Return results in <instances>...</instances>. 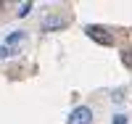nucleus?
<instances>
[{
    "instance_id": "nucleus-1",
    "label": "nucleus",
    "mask_w": 132,
    "mask_h": 124,
    "mask_svg": "<svg viewBox=\"0 0 132 124\" xmlns=\"http://www.w3.org/2000/svg\"><path fill=\"white\" fill-rule=\"evenodd\" d=\"M85 35L90 37L93 42H98V45H114V35H111V32H108L106 27L87 24V27H85Z\"/></svg>"
},
{
    "instance_id": "nucleus-2",
    "label": "nucleus",
    "mask_w": 132,
    "mask_h": 124,
    "mask_svg": "<svg viewBox=\"0 0 132 124\" xmlns=\"http://www.w3.org/2000/svg\"><path fill=\"white\" fill-rule=\"evenodd\" d=\"M69 124H90L93 121V108H87V106H77L71 114H69V119H66Z\"/></svg>"
},
{
    "instance_id": "nucleus-3",
    "label": "nucleus",
    "mask_w": 132,
    "mask_h": 124,
    "mask_svg": "<svg viewBox=\"0 0 132 124\" xmlns=\"http://www.w3.org/2000/svg\"><path fill=\"white\" fill-rule=\"evenodd\" d=\"M69 24V19H61V16H48L45 21H42V29L45 32H53V29H61Z\"/></svg>"
},
{
    "instance_id": "nucleus-4",
    "label": "nucleus",
    "mask_w": 132,
    "mask_h": 124,
    "mask_svg": "<svg viewBox=\"0 0 132 124\" xmlns=\"http://www.w3.org/2000/svg\"><path fill=\"white\" fill-rule=\"evenodd\" d=\"M27 35H24V32H13V35H8V40H5V45H8V48H11V45H16V42H21V40H24Z\"/></svg>"
},
{
    "instance_id": "nucleus-5",
    "label": "nucleus",
    "mask_w": 132,
    "mask_h": 124,
    "mask_svg": "<svg viewBox=\"0 0 132 124\" xmlns=\"http://www.w3.org/2000/svg\"><path fill=\"white\" fill-rule=\"evenodd\" d=\"M13 53H16L13 48H8V45H0V58H11Z\"/></svg>"
},
{
    "instance_id": "nucleus-6",
    "label": "nucleus",
    "mask_w": 132,
    "mask_h": 124,
    "mask_svg": "<svg viewBox=\"0 0 132 124\" xmlns=\"http://www.w3.org/2000/svg\"><path fill=\"white\" fill-rule=\"evenodd\" d=\"M122 61H124V66L132 69V50H124V53H122Z\"/></svg>"
},
{
    "instance_id": "nucleus-7",
    "label": "nucleus",
    "mask_w": 132,
    "mask_h": 124,
    "mask_svg": "<svg viewBox=\"0 0 132 124\" xmlns=\"http://www.w3.org/2000/svg\"><path fill=\"white\" fill-rule=\"evenodd\" d=\"M29 11H32V3H21L19 5V16H27Z\"/></svg>"
},
{
    "instance_id": "nucleus-8",
    "label": "nucleus",
    "mask_w": 132,
    "mask_h": 124,
    "mask_svg": "<svg viewBox=\"0 0 132 124\" xmlns=\"http://www.w3.org/2000/svg\"><path fill=\"white\" fill-rule=\"evenodd\" d=\"M114 124H127V116H124V114H116V116H114Z\"/></svg>"
},
{
    "instance_id": "nucleus-9",
    "label": "nucleus",
    "mask_w": 132,
    "mask_h": 124,
    "mask_svg": "<svg viewBox=\"0 0 132 124\" xmlns=\"http://www.w3.org/2000/svg\"><path fill=\"white\" fill-rule=\"evenodd\" d=\"M0 8H3V3H0Z\"/></svg>"
}]
</instances>
